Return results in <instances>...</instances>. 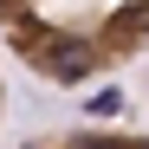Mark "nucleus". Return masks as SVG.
<instances>
[{"label": "nucleus", "instance_id": "obj_1", "mask_svg": "<svg viewBox=\"0 0 149 149\" xmlns=\"http://www.w3.org/2000/svg\"><path fill=\"white\" fill-rule=\"evenodd\" d=\"M0 45L39 84H91L149 52V0H0Z\"/></svg>", "mask_w": 149, "mask_h": 149}, {"label": "nucleus", "instance_id": "obj_2", "mask_svg": "<svg viewBox=\"0 0 149 149\" xmlns=\"http://www.w3.org/2000/svg\"><path fill=\"white\" fill-rule=\"evenodd\" d=\"M19 149H149L143 130H58V136H33Z\"/></svg>", "mask_w": 149, "mask_h": 149}, {"label": "nucleus", "instance_id": "obj_3", "mask_svg": "<svg viewBox=\"0 0 149 149\" xmlns=\"http://www.w3.org/2000/svg\"><path fill=\"white\" fill-rule=\"evenodd\" d=\"M0 117H7V84H0Z\"/></svg>", "mask_w": 149, "mask_h": 149}]
</instances>
